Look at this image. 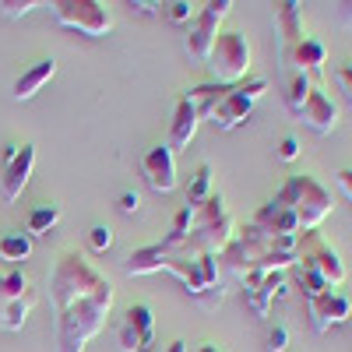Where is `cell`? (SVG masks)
<instances>
[{
  "instance_id": "6da1fadb",
  "label": "cell",
  "mask_w": 352,
  "mask_h": 352,
  "mask_svg": "<svg viewBox=\"0 0 352 352\" xmlns=\"http://www.w3.org/2000/svg\"><path fill=\"white\" fill-rule=\"evenodd\" d=\"M50 300L56 310V352H85L113 310L109 278L81 254H64L50 272Z\"/></svg>"
},
{
  "instance_id": "7a4b0ae2",
  "label": "cell",
  "mask_w": 352,
  "mask_h": 352,
  "mask_svg": "<svg viewBox=\"0 0 352 352\" xmlns=\"http://www.w3.org/2000/svg\"><path fill=\"white\" fill-rule=\"evenodd\" d=\"M166 250V247H162ZM162 272L176 275L180 285L187 289V296L197 300L201 310H219L226 300V285L219 278V257L215 254H201V257H180V254H169L162 257Z\"/></svg>"
},
{
  "instance_id": "3957f363",
  "label": "cell",
  "mask_w": 352,
  "mask_h": 352,
  "mask_svg": "<svg viewBox=\"0 0 352 352\" xmlns=\"http://www.w3.org/2000/svg\"><path fill=\"white\" fill-rule=\"evenodd\" d=\"M278 197L292 208V215L300 219V232H314L335 208L331 194L320 187L310 173H292L289 180L278 187Z\"/></svg>"
},
{
  "instance_id": "277c9868",
  "label": "cell",
  "mask_w": 352,
  "mask_h": 352,
  "mask_svg": "<svg viewBox=\"0 0 352 352\" xmlns=\"http://www.w3.org/2000/svg\"><path fill=\"white\" fill-rule=\"evenodd\" d=\"M208 71L215 78V85H240L247 81V71H250V43L243 32H236V28H226V32H219V39L212 43V53H208Z\"/></svg>"
},
{
  "instance_id": "5b68a950",
  "label": "cell",
  "mask_w": 352,
  "mask_h": 352,
  "mask_svg": "<svg viewBox=\"0 0 352 352\" xmlns=\"http://www.w3.org/2000/svg\"><path fill=\"white\" fill-rule=\"evenodd\" d=\"M268 92V78H247V81H240V85H232L229 92L222 96V102L212 109V116H208V124L215 127V131H236L247 116L254 113V106H257V99Z\"/></svg>"
},
{
  "instance_id": "8992f818",
  "label": "cell",
  "mask_w": 352,
  "mask_h": 352,
  "mask_svg": "<svg viewBox=\"0 0 352 352\" xmlns=\"http://www.w3.org/2000/svg\"><path fill=\"white\" fill-rule=\"evenodd\" d=\"M232 11V0H208V4H201V11L197 14H190V21H187V36H184V50H187V56L190 60H208V53H212V43L219 39V32H222V21H226V14Z\"/></svg>"
},
{
  "instance_id": "52a82bcc",
  "label": "cell",
  "mask_w": 352,
  "mask_h": 352,
  "mask_svg": "<svg viewBox=\"0 0 352 352\" xmlns=\"http://www.w3.org/2000/svg\"><path fill=\"white\" fill-rule=\"evenodd\" d=\"M50 11L64 28H74V32L92 36V39L106 36L113 28V11L102 0H53Z\"/></svg>"
},
{
  "instance_id": "ba28073f",
  "label": "cell",
  "mask_w": 352,
  "mask_h": 352,
  "mask_svg": "<svg viewBox=\"0 0 352 352\" xmlns=\"http://www.w3.org/2000/svg\"><path fill=\"white\" fill-rule=\"evenodd\" d=\"M296 261L307 264V268H314L320 278L328 282V289H338L345 282V261L342 254L320 236V232H300V247H296Z\"/></svg>"
},
{
  "instance_id": "9c48e42d",
  "label": "cell",
  "mask_w": 352,
  "mask_h": 352,
  "mask_svg": "<svg viewBox=\"0 0 352 352\" xmlns=\"http://www.w3.org/2000/svg\"><path fill=\"white\" fill-rule=\"evenodd\" d=\"M116 342H120V352H148L155 345V317L148 303H131L124 310Z\"/></svg>"
},
{
  "instance_id": "30bf717a",
  "label": "cell",
  "mask_w": 352,
  "mask_h": 352,
  "mask_svg": "<svg viewBox=\"0 0 352 352\" xmlns=\"http://www.w3.org/2000/svg\"><path fill=\"white\" fill-rule=\"evenodd\" d=\"M324 64H328V46L314 36H303L300 43L282 46V71L285 74H307L314 81L324 74Z\"/></svg>"
},
{
  "instance_id": "8fae6325",
  "label": "cell",
  "mask_w": 352,
  "mask_h": 352,
  "mask_svg": "<svg viewBox=\"0 0 352 352\" xmlns=\"http://www.w3.org/2000/svg\"><path fill=\"white\" fill-rule=\"evenodd\" d=\"M307 317H310V328L317 335H328L331 328L345 324L352 317V300L335 292V289H328V292H320V296L307 300Z\"/></svg>"
},
{
  "instance_id": "7c38bea8",
  "label": "cell",
  "mask_w": 352,
  "mask_h": 352,
  "mask_svg": "<svg viewBox=\"0 0 352 352\" xmlns=\"http://www.w3.org/2000/svg\"><path fill=\"white\" fill-rule=\"evenodd\" d=\"M285 296V272H250L243 278V300L257 317H268L272 303Z\"/></svg>"
},
{
  "instance_id": "4fadbf2b",
  "label": "cell",
  "mask_w": 352,
  "mask_h": 352,
  "mask_svg": "<svg viewBox=\"0 0 352 352\" xmlns=\"http://www.w3.org/2000/svg\"><path fill=\"white\" fill-rule=\"evenodd\" d=\"M300 120L314 131V134H331L335 127H338V120H342V113H338V106H335V99L324 92L320 85H314L310 88V96H307V102H303V109L296 113Z\"/></svg>"
},
{
  "instance_id": "5bb4252c",
  "label": "cell",
  "mask_w": 352,
  "mask_h": 352,
  "mask_svg": "<svg viewBox=\"0 0 352 352\" xmlns=\"http://www.w3.org/2000/svg\"><path fill=\"white\" fill-rule=\"evenodd\" d=\"M141 173H144V180H148V187L155 194H169L176 190V155L169 152V144H155V148L144 152L141 159Z\"/></svg>"
},
{
  "instance_id": "9a60e30c",
  "label": "cell",
  "mask_w": 352,
  "mask_h": 352,
  "mask_svg": "<svg viewBox=\"0 0 352 352\" xmlns=\"http://www.w3.org/2000/svg\"><path fill=\"white\" fill-rule=\"evenodd\" d=\"M197 127H201V116H197L194 102H190L187 96H180V102H176V109H173V124H169V138H166V144H169V152L176 155V152H184V148H190V141H194Z\"/></svg>"
},
{
  "instance_id": "2e32d148",
  "label": "cell",
  "mask_w": 352,
  "mask_h": 352,
  "mask_svg": "<svg viewBox=\"0 0 352 352\" xmlns=\"http://www.w3.org/2000/svg\"><path fill=\"white\" fill-rule=\"evenodd\" d=\"M32 166H36V144H21L14 162H8L4 176H0V194H4V201L21 197V190L28 187V176H32Z\"/></svg>"
},
{
  "instance_id": "e0dca14e",
  "label": "cell",
  "mask_w": 352,
  "mask_h": 352,
  "mask_svg": "<svg viewBox=\"0 0 352 352\" xmlns=\"http://www.w3.org/2000/svg\"><path fill=\"white\" fill-rule=\"evenodd\" d=\"M53 74H56V60H39V64H32L18 81H14V99L18 102H28L36 92H43V85L46 81H53Z\"/></svg>"
},
{
  "instance_id": "ac0fdd59",
  "label": "cell",
  "mask_w": 352,
  "mask_h": 352,
  "mask_svg": "<svg viewBox=\"0 0 352 352\" xmlns=\"http://www.w3.org/2000/svg\"><path fill=\"white\" fill-rule=\"evenodd\" d=\"M275 25L282 32V46L289 43H300L307 32H303V11L296 0H282V4H275Z\"/></svg>"
},
{
  "instance_id": "d6986e66",
  "label": "cell",
  "mask_w": 352,
  "mask_h": 352,
  "mask_svg": "<svg viewBox=\"0 0 352 352\" xmlns=\"http://www.w3.org/2000/svg\"><path fill=\"white\" fill-rule=\"evenodd\" d=\"M162 257H166L162 243H148V247H141V250H134V254L127 257L124 272H127L131 278H141V275H155V272H162Z\"/></svg>"
},
{
  "instance_id": "ffe728a7",
  "label": "cell",
  "mask_w": 352,
  "mask_h": 352,
  "mask_svg": "<svg viewBox=\"0 0 352 352\" xmlns=\"http://www.w3.org/2000/svg\"><path fill=\"white\" fill-rule=\"evenodd\" d=\"M32 307H36V292H28L21 300H11V303L0 300V331H21L28 324Z\"/></svg>"
},
{
  "instance_id": "44dd1931",
  "label": "cell",
  "mask_w": 352,
  "mask_h": 352,
  "mask_svg": "<svg viewBox=\"0 0 352 352\" xmlns=\"http://www.w3.org/2000/svg\"><path fill=\"white\" fill-rule=\"evenodd\" d=\"M229 92V88L226 85H215V81H208V85H194V88H187V99L194 102V109H197V116H201V120H208V116H212V109L222 102V96Z\"/></svg>"
},
{
  "instance_id": "7402d4cb",
  "label": "cell",
  "mask_w": 352,
  "mask_h": 352,
  "mask_svg": "<svg viewBox=\"0 0 352 352\" xmlns=\"http://www.w3.org/2000/svg\"><path fill=\"white\" fill-rule=\"evenodd\" d=\"M314 85H317V81H310L307 74H285V92H282V99H285V109H289L292 116L303 109V102H307V96H310Z\"/></svg>"
},
{
  "instance_id": "603a6c76",
  "label": "cell",
  "mask_w": 352,
  "mask_h": 352,
  "mask_svg": "<svg viewBox=\"0 0 352 352\" xmlns=\"http://www.w3.org/2000/svg\"><path fill=\"white\" fill-rule=\"evenodd\" d=\"M0 257H4L8 264H25L28 257H32V236L28 232H8L4 240H0Z\"/></svg>"
},
{
  "instance_id": "cb8c5ba5",
  "label": "cell",
  "mask_w": 352,
  "mask_h": 352,
  "mask_svg": "<svg viewBox=\"0 0 352 352\" xmlns=\"http://www.w3.org/2000/svg\"><path fill=\"white\" fill-rule=\"evenodd\" d=\"M56 222H60V204H39V208L28 215V236H43V232H50Z\"/></svg>"
},
{
  "instance_id": "d4e9b609",
  "label": "cell",
  "mask_w": 352,
  "mask_h": 352,
  "mask_svg": "<svg viewBox=\"0 0 352 352\" xmlns=\"http://www.w3.org/2000/svg\"><path fill=\"white\" fill-rule=\"evenodd\" d=\"M292 278H296V285L303 289V296L307 300H314V296H320V292H328V282L320 278L314 268H307V264H292Z\"/></svg>"
},
{
  "instance_id": "484cf974",
  "label": "cell",
  "mask_w": 352,
  "mask_h": 352,
  "mask_svg": "<svg viewBox=\"0 0 352 352\" xmlns=\"http://www.w3.org/2000/svg\"><path fill=\"white\" fill-rule=\"evenodd\" d=\"M208 194H212V166L201 162L197 173H194V180L187 184V204H190V208H197V204L208 197Z\"/></svg>"
},
{
  "instance_id": "4316f807",
  "label": "cell",
  "mask_w": 352,
  "mask_h": 352,
  "mask_svg": "<svg viewBox=\"0 0 352 352\" xmlns=\"http://www.w3.org/2000/svg\"><path fill=\"white\" fill-rule=\"evenodd\" d=\"M28 278H25V272L21 268H11L8 275H0V300L4 303H11V300H21V296H28Z\"/></svg>"
},
{
  "instance_id": "83f0119b",
  "label": "cell",
  "mask_w": 352,
  "mask_h": 352,
  "mask_svg": "<svg viewBox=\"0 0 352 352\" xmlns=\"http://www.w3.org/2000/svg\"><path fill=\"white\" fill-rule=\"evenodd\" d=\"M88 247H92L96 254L109 250L113 247V229L109 226H92V229H88Z\"/></svg>"
},
{
  "instance_id": "f1b7e54d",
  "label": "cell",
  "mask_w": 352,
  "mask_h": 352,
  "mask_svg": "<svg viewBox=\"0 0 352 352\" xmlns=\"http://www.w3.org/2000/svg\"><path fill=\"white\" fill-rule=\"evenodd\" d=\"M32 8H39V0H0V14L4 18H21Z\"/></svg>"
},
{
  "instance_id": "f546056e",
  "label": "cell",
  "mask_w": 352,
  "mask_h": 352,
  "mask_svg": "<svg viewBox=\"0 0 352 352\" xmlns=\"http://www.w3.org/2000/svg\"><path fill=\"white\" fill-rule=\"evenodd\" d=\"M335 85H338V92L345 96V102L352 106V64L335 67Z\"/></svg>"
},
{
  "instance_id": "4dcf8cb0",
  "label": "cell",
  "mask_w": 352,
  "mask_h": 352,
  "mask_svg": "<svg viewBox=\"0 0 352 352\" xmlns=\"http://www.w3.org/2000/svg\"><path fill=\"white\" fill-rule=\"evenodd\" d=\"M264 349H268V352H285V349H289V331H285L282 324H275V328L268 331V338H264Z\"/></svg>"
},
{
  "instance_id": "1f68e13d",
  "label": "cell",
  "mask_w": 352,
  "mask_h": 352,
  "mask_svg": "<svg viewBox=\"0 0 352 352\" xmlns=\"http://www.w3.org/2000/svg\"><path fill=\"white\" fill-rule=\"evenodd\" d=\"M278 159H282V162H296V159H300V141L292 138V134L278 141Z\"/></svg>"
},
{
  "instance_id": "d6a6232c",
  "label": "cell",
  "mask_w": 352,
  "mask_h": 352,
  "mask_svg": "<svg viewBox=\"0 0 352 352\" xmlns=\"http://www.w3.org/2000/svg\"><path fill=\"white\" fill-rule=\"evenodd\" d=\"M116 208H120L124 215H134V212L141 208V197H138V190H124V194H120V204H116Z\"/></svg>"
},
{
  "instance_id": "836d02e7",
  "label": "cell",
  "mask_w": 352,
  "mask_h": 352,
  "mask_svg": "<svg viewBox=\"0 0 352 352\" xmlns=\"http://www.w3.org/2000/svg\"><path fill=\"white\" fill-rule=\"evenodd\" d=\"M169 18L180 21V25H187V21H190V4H187V0H176V4H169Z\"/></svg>"
},
{
  "instance_id": "e575fe53",
  "label": "cell",
  "mask_w": 352,
  "mask_h": 352,
  "mask_svg": "<svg viewBox=\"0 0 352 352\" xmlns=\"http://www.w3.org/2000/svg\"><path fill=\"white\" fill-rule=\"evenodd\" d=\"M338 190L352 201V169H338Z\"/></svg>"
},
{
  "instance_id": "d590c367",
  "label": "cell",
  "mask_w": 352,
  "mask_h": 352,
  "mask_svg": "<svg viewBox=\"0 0 352 352\" xmlns=\"http://www.w3.org/2000/svg\"><path fill=\"white\" fill-rule=\"evenodd\" d=\"M335 14H338V21L349 28V25H352V0H345V4H335Z\"/></svg>"
},
{
  "instance_id": "8d00e7d4",
  "label": "cell",
  "mask_w": 352,
  "mask_h": 352,
  "mask_svg": "<svg viewBox=\"0 0 352 352\" xmlns=\"http://www.w3.org/2000/svg\"><path fill=\"white\" fill-rule=\"evenodd\" d=\"M18 152H21V144H18V141L4 144V152H0V162H4V166H8V162H14V155H18Z\"/></svg>"
},
{
  "instance_id": "74e56055",
  "label": "cell",
  "mask_w": 352,
  "mask_h": 352,
  "mask_svg": "<svg viewBox=\"0 0 352 352\" xmlns=\"http://www.w3.org/2000/svg\"><path fill=\"white\" fill-rule=\"evenodd\" d=\"M131 11H138V14H155L162 4H148V0H138V4H127Z\"/></svg>"
},
{
  "instance_id": "f35d334b",
  "label": "cell",
  "mask_w": 352,
  "mask_h": 352,
  "mask_svg": "<svg viewBox=\"0 0 352 352\" xmlns=\"http://www.w3.org/2000/svg\"><path fill=\"white\" fill-rule=\"evenodd\" d=\"M166 352H187V342H184V338H176V342H169Z\"/></svg>"
},
{
  "instance_id": "ab89813d",
  "label": "cell",
  "mask_w": 352,
  "mask_h": 352,
  "mask_svg": "<svg viewBox=\"0 0 352 352\" xmlns=\"http://www.w3.org/2000/svg\"><path fill=\"white\" fill-rule=\"evenodd\" d=\"M197 352H222V349H219V345H201Z\"/></svg>"
}]
</instances>
